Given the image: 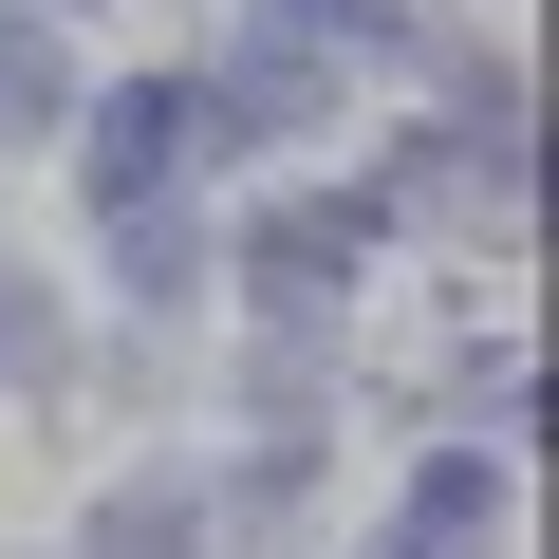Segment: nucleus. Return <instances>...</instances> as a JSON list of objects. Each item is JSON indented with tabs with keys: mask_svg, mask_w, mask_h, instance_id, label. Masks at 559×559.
Listing matches in <instances>:
<instances>
[{
	"mask_svg": "<svg viewBox=\"0 0 559 559\" xmlns=\"http://www.w3.org/2000/svg\"><path fill=\"white\" fill-rule=\"evenodd\" d=\"M373 242H392L373 187H299V205H261V224H242V299H261V318H336V280H355Z\"/></svg>",
	"mask_w": 559,
	"mask_h": 559,
	"instance_id": "nucleus-1",
	"label": "nucleus"
},
{
	"mask_svg": "<svg viewBox=\"0 0 559 559\" xmlns=\"http://www.w3.org/2000/svg\"><path fill=\"white\" fill-rule=\"evenodd\" d=\"M75 205H94V224L187 205V94H168V75H131V94H94V112H75Z\"/></svg>",
	"mask_w": 559,
	"mask_h": 559,
	"instance_id": "nucleus-2",
	"label": "nucleus"
},
{
	"mask_svg": "<svg viewBox=\"0 0 559 559\" xmlns=\"http://www.w3.org/2000/svg\"><path fill=\"white\" fill-rule=\"evenodd\" d=\"M318 112H336V57L261 20V38H242V57H224V75L187 94V150H299Z\"/></svg>",
	"mask_w": 559,
	"mask_h": 559,
	"instance_id": "nucleus-3",
	"label": "nucleus"
},
{
	"mask_svg": "<svg viewBox=\"0 0 559 559\" xmlns=\"http://www.w3.org/2000/svg\"><path fill=\"white\" fill-rule=\"evenodd\" d=\"M485 522H503V448H411L373 559H485Z\"/></svg>",
	"mask_w": 559,
	"mask_h": 559,
	"instance_id": "nucleus-4",
	"label": "nucleus"
},
{
	"mask_svg": "<svg viewBox=\"0 0 559 559\" xmlns=\"http://www.w3.org/2000/svg\"><path fill=\"white\" fill-rule=\"evenodd\" d=\"M75 559H205V466H131V485H94Z\"/></svg>",
	"mask_w": 559,
	"mask_h": 559,
	"instance_id": "nucleus-5",
	"label": "nucleus"
},
{
	"mask_svg": "<svg viewBox=\"0 0 559 559\" xmlns=\"http://www.w3.org/2000/svg\"><path fill=\"white\" fill-rule=\"evenodd\" d=\"M0 131H75V75H57V20H20V0H0Z\"/></svg>",
	"mask_w": 559,
	"mask_h": 559,
	"instance_id": "nucleus-6",
	"label": "nucleus"
},
{
	"mask_svg": "<svg viewBox=\"0 0 559 559\" xmlns=\"http://www.w3.org/2000/svg\"><path fill=\"white\" fill-rule=\"evenodd\" d=\"M112 280H131V299L168 318L187 280H205V224H187V205H150V224H112Z\"/></svg>",
	"mask_w": 559,
	"mask_h": 559,
	"instance_id": "nucleus-7",
	"label": "nucleus"
},
{
	"mask_svg": "<svg viewBox=\"0 0 559 559\" xmlns=\"http://www.w3.org/2000/svg\"><path fill=\"white\" fill-rule=\"evenodd\" d=\"M57 355H75V336H57V280H38V261H0V373L57 392Z\"/></svg>",
	"mask_w": 559,
	"mask_h": 559,
	"instance_id": "nucleus-8",
	"label": "nucleus"
},
{
	"mask_svg": "<svg viewBox=\"0 0 559 559\" xmlns=\"http://www.w3.org/2000/svg\"><path fill=\"white\" fill-rule=\"evenodd\" d=\"M20 20H94V0H20Z\"/></svg>",
	"mask_w": 559,
	"mask_h": 559,
	"instance_id": "nucleus-9",
	"label": "nucleus"
}]
</instances>
